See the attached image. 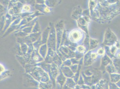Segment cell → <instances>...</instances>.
<instances>
[{
	"label": "cell",
	"mask_w": 120,
	"mask_h": 89,
	"mask_svg": "<svg viewBox=\"0 0 120 89\" xmlns=\"http://www.w3.org/2000/svg\"><path fill=\"white\" fill-rule=\"evenodd\" d=\"M45 11L47 13H49L50 12V10L48 7H46L45 9Z\"/></svg>",
	"instance_id": "obj_6"
},
{
	"label": "cell",
	"mask_w": 120,
	"mask_h": 89,
	"mask_svg": "<svg viewBox=\"0 0 120 89\" xmlns=\"http://www.w3.org/2000/svg\"><path fill=\"white\" fill-rule=\"evenodd\" d=\"M77 50L81 53H83L85 51V48L83 46L79 45L77 47Z\"/></svg>",
	"instance_id": "obj_2"
},
{
	"label": "cell",
	"mask_w": 120,
	"mask_h": 89,
	"mask_svg": "<svg viewBox=\"0 0 120 89\" xmlns=\"http://www.w3.org/2000/svg\"><path fill=\"white\" fill-rule=\"evenodd\" d=\"M97 53L99 55H102L104 53V49H100L98 50V51L97 52Z\"/></svg>",
	"instance_id": "obj_4"
},
{
	"label": "cell",
	"mask_w": 120,
	"mask_h": 89,
	"mask_svg": "<svg viewBox=\"0 0 120 89\" xmlns=\"http://www.w3.org/2000/svg\"><path fill=\"white\" fill-rule=\"evenodd\" d=\"M38 57H37V56H35V57H34V59H35V60H37L38 59Z\"/></svg>",
	"instance_id": "obj_7"
},
{
	"label": "cell",
	"mask_w": 120,
	"mask_h": 89,
	"mask_svg": "<svg viewBox=\"0 0 120 89\" xmlns=\"http://www.w3.org/2000/svg\"><path fill=\"white\" fill-rule=\"evenodd\" d=\"M91 57H92V58L95 59V58H96V57H97V55L95 54V53H92L91 54Z\"/></svg>",
	"instance_id": "obj_5"
},
{
	"label": "cell",
	"mask_w": 120,
	"mask_h": 89,
	"mask_svg": "<svg viewBox=\"0 0 120 89\" xmlns=\"http://www.w3.org/2000/svg\"><path fill=\"white\" fill-rule=\"evenodd\" d=\"M23 9L25 11H29L30 10V6L29 5H24L23 7Z\"/></svg>",
	"instance_id": "obj_3"
},
{
	"label": "cell",
	"mask_w": 120,
	"mask_h": 89,
	"mask_svg": "<svg viewBox=\"0 0 120 89\" xmlns=\"http://www.w3.org/2000/svg\"><path fill=\"white\" fill-rule=\"evenodd\" d=\"M118 57H119V58H120V54H119V55H118Z\"/></svg>",
	"instance_id": "obj_8"
},
{
	"label": "cell",
	"mask_w": 120,
	"mask_h": 89,
	"mask_svg": "<svg viewBox=\"0 0 120 89\" xmlns=\"http://www.w3.org/2000/svg\"><path fill=\"white\" fill-rule=\"evenodd\" d=\"M82 34L79 30H74L70 33L69 38L73 42L78 41L82 38Z\"/></svg>",
	"instance_id": "obj_1"
}]
</instances>
